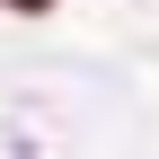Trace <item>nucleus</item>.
Here are the masks:
<instances>
[{
  "label": "nucleus",
  "mask_w": 159,
  "mask_h": 159,
  "mask_svg": "<svg viewBox=\"0 0 159 159\" xmlns=\"http://www.w3.org/2000/svg\"><path fill=\"white\" fill-rule=\"evenodd\" d=\"M0 9H18V18H44V9H53V0H0Z\"/></svg>",
  "instance_id": "obj_1"
}]
</instances>
